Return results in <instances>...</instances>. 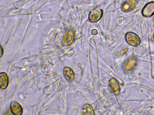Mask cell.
Listing matches in <instances>:
<instances>
[{"instance_id": "5", "label": "cell", "mask_w": 154, "mask_h": 115, "mask_svg": "<svg viewBox=\"0 0 154 115\" xmlns=\"http://www.w3.org/2000/svg\"><path fill=\"white\" fill-rule=\"evenodd\" d=\"M10 108L12 113L15 115H20L23 112V109L20 104L17 102L14 101L12 102Z\"/></svg>"}, {"instance_id": "12", "label": "cell", "mask_w": 154, "mask_h": 115, "mask_svg": "<svg viewBox=\"0 0 154 115\" xmlns=\"http://www.w3.org/2000/svg\"><path fill=\"white\" fill-rule=\"evenodd\" d=\"M127 51V49H126L125 50L122 51V52H122V54H124Z\"/></svg>"}, {"instance_id": "4", "label": "cell", "mask_w": 154, "mask_h": 115, "mask_svg": "<svg viewBox=\"0 0 154 115\" xmlns=\"http://www.w3.org/2000/svg\"><path fill=\"white\" fill-rule=\"evenodd\" d=\"M74 39V33L73 31L69 30H68L64 36L63 44L65 46H68L72 44Z\"/></svg>"}, {"instance_id": "3", "label": "cell", "mask_w": 154, "mask_h": 115, "mask_svg": "<svg viewBox=\"0 0 154 115\" xmlns=\"http://www.w3.org/2000/svg\"><path fill=\"white\" fill-rule=\"evenodd\" d=\"M102 14V10L99 9H96L91 11L89 14V19L92 22L98 21L101 18Z\"/></svg>"}, {"instance_id": "7", "label": "cell", "mask_w": 154, "mask_h": 115, "mask_svg": "<svg viewBox=\"0 0 154 115\" xmlns=\"http://www.w3.org/2000/svg\"><path fill=\"white\" fill-rule=\"evenodd\" d=\"M63 73L64 78L68 81H72L74 78V72L73 70L69 67H65L63 69Z\"/></svg>"}, {"instance_id": "13", "label": "cell", "mask_w": 154, "mask_h": 115, "mask_svg": "<svg viewBox=\"0 0 154 115\" xmlns=\"http://www.w3.org/2000/svg\"><path fill=\"white\" fill-rule=\"evenodd\" d=\"M153 39H154V34L153 35Z\"/></svg>"}, {"instance_id": "2", "label": "cell", "mask_w": 154, "mask_h": 115, "mask_svg": "<svg viewBox=\"0 0 154 115\" xmlns=\"http://www.w3.org/2000/svg\"><path fill=\"white\" fill-rule=\"evenodd\" d=\"M143 15L146 17L151 16L154 14V2H151L147 4L142 10Z\"/></svg>"}, {"instance_id": "1", "label": "cell", "mask_w": 154, "mask_h": 115, "mask_svg": "<svg viewBox=\"0 0 154 115\" xmlns=\"http://www.w3.org/2000/svg\"><path fill=\"white\" fill-rule=\"evenodd\" d=\"M125 39L128 43L133 46H138L140 43V37L135 34L129 32L125 35Z\"/></svg>"}, {"instance_id": "10", "label": "cell", "mask_w": 154, "mask_h": 115, "mask_svg": "<svg viewBox=\"0 0 154 115\" xmlns=\"http://www.w3.org/2000/svg\"><path fill=\"white\" fill-rule=\"evenodd\" d=\"M136 64V59L135 57H132L127 61L125 65V67L126 70H129L134 68Z\"/></svg>"}, {"instance_id": "6", "label": "cell", "mask_w": 154, "mask_h": 115, "mask_svg": "<svg viewBox=\"0 0 154 115\" xmlns=\"http://www.w3.org/2000/svg\"><path fill=\"white\" fill-rule=\"evenodd\" d=\"M109 87L112 91L116 94H118L120 92V89L119 82L114 78L110 80Z\"/></svg>"}, {"instance_id": "9", "label": "cell", "mask_w": 154, "mask_h": 115, "mask_svg": "<svg viewBox=\"0 0 154 115\" xmlns=\"http://www.w3.org/2000/svg\"><path fill=\"white\" fill-rule=\"evenodd\" d=\"M8 84V78L6 73L1 72L0 74V87L2 89H6Z\"/></svg>"}, {"instance_id": "8", "label": "cell", "mask_w": 154, "mask_h": 115, "mask_svg": "<svg viewBox=\"0 0 154 115\" xmlns=\"http://www.w3.org/2000/svg\"><path fill=\"white\" fill-rule=\"evenodd\" d=\"M137 4L134 0H129L125 2L122 7V11L127 12L132 10L135 6Z\"/></svg>"}, {"instance_id": "11", "label": "cell", "mask_w": 154, "mask_h": 115, "mask_svg": "<svg viewBox=\"0 0 154 115\" xmlns=\"http://www.w3.org/2000/svg\"><path fill=\"white\" fill-rule=\"evenodd\" d=\"M82 112L83 115H94V111L92 107L90 105H85L82 109Z\"/></svg>"}]
</instances>
